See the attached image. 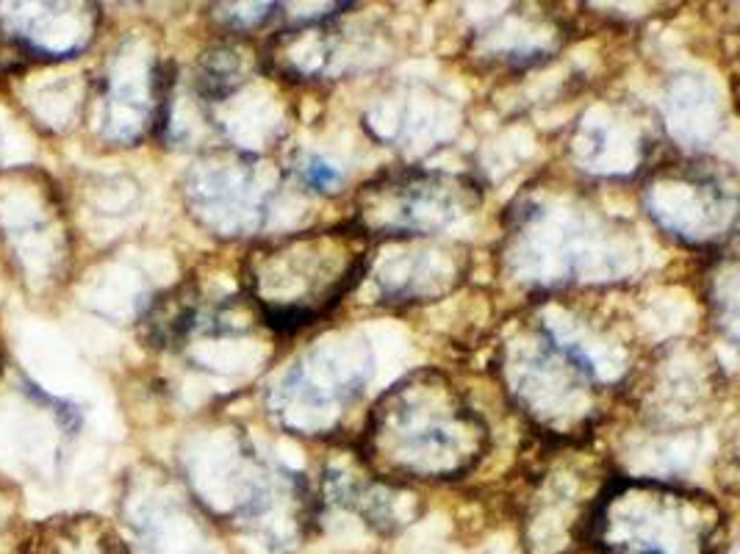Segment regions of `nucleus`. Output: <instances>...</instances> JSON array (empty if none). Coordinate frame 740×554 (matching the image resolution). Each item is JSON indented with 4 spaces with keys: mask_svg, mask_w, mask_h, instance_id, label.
I'll return each instance as SVG.
<instances>
[{
    "mask_svg": "<svg viewBox=\"0 0 740 554\" xmlns=\"http://www.w3.org/2000/svg\"><path fill=\"white\" fill-rule=\"evenodd\" d=\"M489 444L483 416L450 377L416 369L375 403L361 435V455L386 483H444L472 472Z\"/></svg>",
    "mask_w": 740,
    "mask_h": 554,
    "instance_id": "obj_1",
    "label": "nucleus"
},
{
    "mask_svg": "<svg viewBox=\"0 0 740 554\" xmlns=\"http://www.w3.org/2000/svg\"><path fill=\"white\" fill-rule=\"evenodd\" d=\"M372 241L349 225L299 230L250 247L245 288L273 330L295 333L330 314L366 275Z\"/></svg>",
    "mask_w": 740,
    "mask_h": 554,
    "instance_id": "obj_2",
    "label": "nucleus"
},
{
    "mask_svg": "<svg viewBox=\"0 0 740 554\" xmlns=\"http://www.w3.org/2000/svg\"><path fill=\"white\" fill-rule=\"evenodd\" d=\"M721 524V507L708 494L613 477L585 518V538L599 554H716Z\"/></svg>",
    "mask_w": 740,
    "mask_h": 554,
    "instance_id": "obj_3",
    "label": "nucleus"
},
{
    "mask_svg": "<svg viewBox=\"0 0 740 554\" xmlns=\"http://www.w3.org/2000/svg\"><path fill=\"white\" fill-rule=\"evenodd\" d=\"M505 392L535 427L572 441L596 422L602 383L589 349L558 336L546 321L519 325L500 349Z\"/></svg>",
    "mask_w": 740,
    "mask_h": 554,
    "instance_id": "obj_4",
    "label": "nucleus"
},
{
    "mask_svg": "<svg viewBox=\"0 0 740 554\" xmlns=\"http://www.w3.org/2000/svg\"><path fill=\"white\" fill-rule=\"evenodd\" d=\"M483 191L466 175L438 169L386 172L361 186L353 225L366 239H420L436 236L474 214Z\"/></svg>",
    "mask_w": 740,
    "mask_h": 554,
    "instance_id": "obj_5",
    "label": "nucleus"
},
{
    "mask_svg": "<svg viewBox=\"0 0 740 554\" xmlns=\"http://www.w3.org/2000/svg\"><path fill=\"white\" fill-rule=\"evenodd\" d=\"M647 202L652 208L649 214L693 245L721 241V230L736 225V180L730 172L721 175L699 164L660 172L649 184Z\"/></svg>",
    "mask_w": 740,
    "mask_h": 554,
    "instance_id": "obj_6",
    "label": "nucleus"
},
{
    "mask_svg": "<svg viewBox=\"0 0 740 554\" xmlns=\"http://www.w3.org/2000/svg\"><path fill=\"white\" fill-rule=\"evenodd\" d=\"M0 234L9 245V258L17 264V273L45 286L59 280L61 267L70 256V236L50 186L33 184L31 178H22V186H3Z\"/></svg>",
    "mask_w": 740,
    "mask_h": 554,
    "instance_id": "obj_7",
    "label": "nucleus"
},
{
    "mask_svg": "<svg viewBox=\"0 0 740 554\" xmlns=\"http://www.w3.org/2000/svg\"><path fill=\"white\" fill-rule=\"evenodd\" d=\"M186 195L191 214L206 228L223 230L225 236L256 228L269 200V189H262L256 158L239 152L206 156L195 164Z\"/></svg>",
    "mask_w": 740,
    "mask_h": 554,
    "instance_id": "obj_8",
    "label": "nucleus"
},
{
    "mask_svg": "<svg viewBox=\"0 0 740 554\" xmlns=\"http://www.w3.org/2000/svg\"><path fill=\"white\" fill-rule=\"evenodd\" d=\"M100 11L89 3H3L0 31L20 53L59 61L81 53L95 37Z\"/></svg>",
    "mask_w": 740,
    "mask_h": 554,
    "instance_id": "obj_9",
    "label": "nucleus"
},
{
    "mask_svg": "<svg viewBox=\"0 0 740 554\" xmlns=\"http://www.w3.org/2000/svg\"><path fill=\"white\" fill-rule=\"evenodd\" d=\"M256 59L241 42H219L208 48L197 61L195 83L206 103H223L234 92H239L253 78Z\"/></svg>",
    "mask_w": 740,
    "mask_h": 554,
    "instance_id": "obj_10",
    "label": "nucleus"
},
{
    "mask_svg": "<svg viewBox=\"0 0 740 554\" xmlns=\"http://www.w3.org/2000/svg\"><path fill=\"white\" fill-rule=\"evenodd\" d=\"M710 299L719 305V316L730 327V338L736 342L738 325V264L736 256H727L724 261L719 258V269L710 275Z\"/></svg>",
    "mask_w": 740,
    "mask_h": 554,
    "instance_id": "obj_11",
    "label": "nucleus"
},
{
    "mask_svg": "<svg viewBox=\"0 0 740 554\" xmlns=\"http://www.w3.org/2000/svg\"><path fill=\"white\" fill-rule=\"evenodd\" d=\"M303 178L305 184L314 186V189H327V186L336 184L338 172L333 167H327V164H322L319 158H310L308 167H303Z\"/></svg>",
    "mask_w": 740,
    "mask_h": 554,
    "instance_id": "obj_12",
    "label": "nucleus"
}]
</instances>
